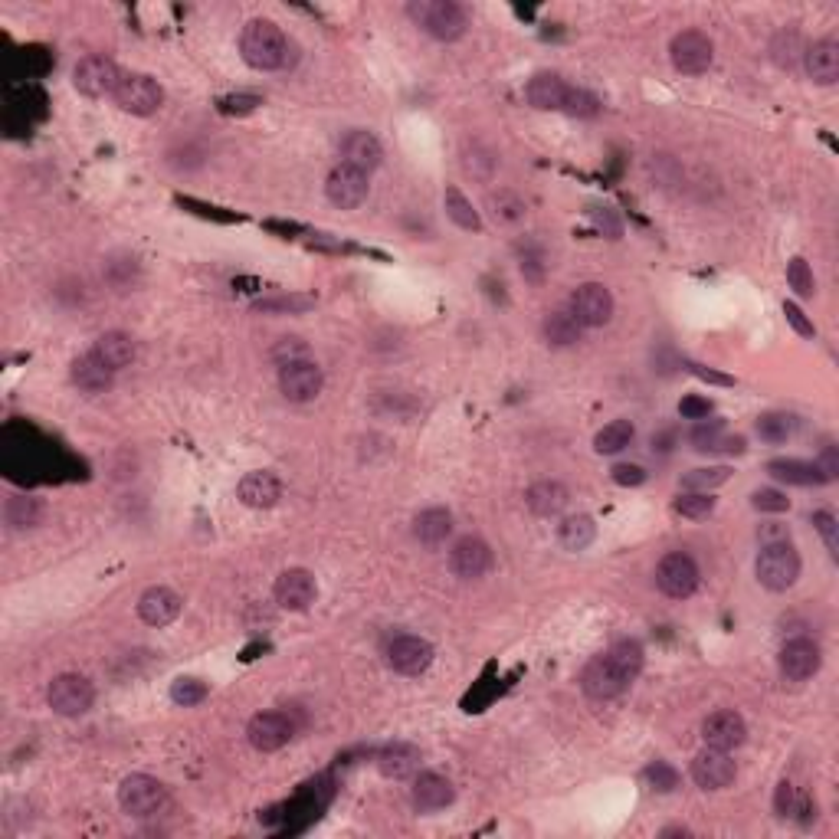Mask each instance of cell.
<instances>
[{"label":"cell","instance_id":"cell-32","mask_svg":"<svg viewBox=\"0 0 839 839\" xmlns=\"http://www.w3.org/2000/svg\"><path fill=\"white\" fill-rule=\"evenodd\" d=\"M377 767H381L384 777H394V781H400V777H410L420 767V751L413 748V744L394 741V744H387L381 754H377Z\"/></svg>","mask_w":839,"mask_h":839},{"label":"cell","instance_id":"cell-53","mask_svg":"<svg viewBox=\"0 0 839 839\" xmlns=\"http://www.w3.org/2000/svg\"><path fill=\"white\" fill-rule=\"evenodd\" d=\"M679 413L685 420H705L708 413H712V400H705L699 394H689V397L679 400Z\"/></svg>","mask_w":839,"mask_h":839},{"label":"cell","instance_id":"cell-11","mask_svg":"<svg viewBox=\"0 0 839 839\" xmlns=\"http://www.w3.org/2000/svg\"><path fill=\"white\" fill-rule=\"evenodd\" d=\"M581 689H584L587 699L610 702V699H617V695H623L626 689H630V679H626L623 672L610 663V656L604 653V656L590 659V663L584 666Z\"/></svg>","mask_w":839,"mask_h":839},{"label":"cell","instance_id":"cell-41","mask_svg":"<svg viewBox=\"0 0 839 839\" xmlns=\"http://www.w3.org/2000/svg\"><path fill=\"white\" fill-rule=\"evenodd\" d=\"M731 469L728 466H708V469H689L685 476L679 479V486L685 492H712L718 489L722 482H728Z\"/></svg>","mask_w":839,"mask_h":839},{"label":"cell","instance_id":"cell-20","mask_svg":"<svg viewBox=\"0 0 839 839\" xmlns=\"http://www.w3.org/2000/svg\"><path fill=\"white\" fill-rule=\"evenodd\" d=\"M292 722L282 712H259L250 718V728H246V738L256 751H279L282 744H289L292 738Z\"/></svg>","mask_w":839,"mask_h":839},{"label":"cell","instance_id":"cell-52","mask_svg":"<svg viewBox=\"0 0 839 839\" xmlns=\"http://www.w3.org/2000/svg\"><path fill=\"white\" fill-rule=\"evenodd\" d=\"M564 112H571V115H594L597 112V99L590 96V92H584V89H571V92H567Z\"/></svg>","mask_w":839,"mask_h":839},{"label":"cell","instance_id":"cell-3","mask_svg":"<svg viewBox=\"0 0 839 839\" xmlns=\"http://www.w3.org/2000/svg\"><path fill=\"white\" fill-rule=\"evenodd\" d=\"M754 574H758L761 587L784 594L797 584L800 577V554L790 541H774V545H761L758 561H754Z\"/></svg>","mask_w":839,"mask_h":839},{"label":"cell","instance_id":"cell-30","mask_svg":"<svg viewBox=\"0 0 839 839\" xmlns=\"http://www.w3.org/2000/svg\"><path fill=\"white\" fill-rule=\"evenodd\" d=\"M449 531H453V515L440 505L423 508V512L413 518V535H417L420 545H427V548L443 545V541L449 538Z\"/></svg>","mask_w":839,"mask_h":839},{"label":"cell","instance_id":"cell-61","mask_svg":"<svg viewBox=\"0 0 839 839\" xmlns=\"http://www.w3.org/2000/svg\"><path fill=\"white\" fill-rule=\"evenodd\" d=\"M594 220H597L600 230H607L610 236H620V223H617V217H613L607 207H604V210H594Z\"/></svg>","mask_w":839,"mask_h":839},{"label":"cell","instance_id":"cell-45","mask_svg":"<svg viewBox=\"0 0 839 839\" xmlns=\"http://www.w3.org/2000/svg\"><path fill=\"white\" fill-rule=\"evenodd\" d=\"M204 699H207V682H200V679H174V685H171V702L174 705L194 708Z\"/></svg>","mask_w":839,"mask_h":839},{"label":"cell","instance_id":"cell-55","mask_svg":"<svg viewBox=\"0 0 839 839\" xmlns=\"http://www.w3.org/2000/svg\"><path fill=\"white\" fill-rule=\"evenodd\" d=\"M315 305V299H302V295H282V299H269V302H259L256 309L259 312H292V309H309Z\"/></svg>","mask_w":839,"mask_h":839},{"label":"cell","instance_id":"cell-50","mask_svg":"<svg viewBox=\"0 0 839 839\" xmlns=\"http://www.w3.org/2000/svg\"><path fill=\"white\" fill-rule=\"evenodd\" d=\"M610 476H613L617 486L636 489V486H643V482H646V469L636 466V463H617V466L610 469Z\"/></svg>","mask_w":839,"mask_h":839},{"label":"cell","instance_id":"cell-14","mask_svg":"<svg viewBox=\"0 0 839 839\" xmlns=\"http://www.w3.org/2000/svg\"><path fill=\"white\" fill-rule=\"evenodd\" d=\"M325 194H328V200H332V204L341 207V210L361 207L364 200H368V174L341 161L338 168H332V174H328Z\"/></svg>","mask_w":839,"mask_h":839},{"label":"cell","instance_id":"cell-49","mask_svg":"<svg viewBox=\"0 0 839 839\" xmlns=\"http://www.w3.org/2000/svg\"><path fill=\"white\" fill-rule=\"evenodd\" d=\"M751 505L758 508V512H787L790 508V499L781 492V489H758L751 495Z\"/></svg>","mask_w":839,"mask_h":839},{"label":"cell","instance_id":"cell-9","mask_svg":"<svg viewBox=\"0 0 839 839\" xmlns=\"http://www.w3.org/2000/svg\"><path fill=\"white\" fill-rule=\"evenodd\" d=\"M118 82H122V73H118V66L109 56H86V59H79L73 69V86L86 99L115 96Z\"/></svg>","mask_w":839,"mask_h":839},{"label":"cell","instance_id":"cell-34","mask_svg":"<svg viewBox=\"0 0 839 839\" xmlns=\"http://www.w3.org/2000/svg\"><path fill=\"white\" fill-rule=\"evenodd\" d=\"M689 440L699 453H718V449H725V453H744L741 436H722V420L699 423V427L692 430Z\"/></svg>","mask_w":839,"mask_h":839},{"label":"cell","instance_id":"cell-40","mask_svg":"<svg viewBox=\"0 0 839 839\" xmlns=\"http://www.w3.org/2000/svg\"><path fill=\"white\" fill-rule=\"evenodd\" d=\"M797 433V420L790 413H764L758 417V436L764 443H787Z\"/></svg>","mask_w":839,"mask_h":839},{"label":"cell","instance_id":"cell-13","mask_svg":"<svg viewBox=\"0 0 839 839\" xmlns=\"http://www.w3.org/2000/svg\"><path fill=\"white\" fill-rule=\"evenodd\" d=\"M492 548L482 538H459L453 551H449V571H453L459 581H479L492 571Z\"/></svg>","mask_w":839,"mask_h":839},{"label":"cell","instance_id":"cell-56","mask_svg":"<svg viewBox=\"0 0 839 839\" xmlns=\"http://www.w3.org/2000/svg\"><path fill=\"white\" fill-rule=\"evenodd\" d=\"M794 800H797V790L790 781H781L777 784V797H774V810H777V817H790L794 813Z\"/></svg>","mask_w":839,"mask_h":839},{"label":"cell","instance_id":"cell-42","mask_svg":"<svg viewBox=\"0 0 839 839\" xmlns=\"http://www.w3.org/2000/svg\"><path fill=\"white\" fill-rule=\"evenodd\" d=\"M787 286L794 289L800 299H813V292H817V282H813V269L803 256H794L787 263Z\"/></svg>","mask_w":839,"mask_h":839},{"label":"cell","instance_id":"cell-59","mask_svg":"<svg viewBox=\"0 0 839 839\" xmlns=\"http://www.w3.org/2000/svg\"><path fill=\"white\" fill-rule=\"evenodd\" d=\"M820 472L826 476V482H833L839 476V453H836V446H826L823 449V456H820Z\"/></svg>","mask_w":839,"mask_h":839},{"label":"cell","instance_id":"cell-26","mask_svg":"<svg viewBox=\"0 0 839 839\" xmlns=\"http://www.w3.org/2000/svg\"><path fill=\"white\" fill-rule=\"evenodd\" d=\"M567 92H571V86H567V82H564L561 76H554V73H538L535 79L528 82L525 96H528V102L535 105V109H541V112H564Z\"/></svg>","mask_w":839,"mask_h":839},{"label":"cell","instance_id":"cell-39","mask_svg":"<svg viewBox=\"0 0 839 839\" xmlns=\"http://www.w3.org/2000/svg\"><path fill=\"white\" fill-rule=\"evenodd\" d=\"M4 515H7L10 528H33V525L40 522L43 508H40L37 499H33V495H14V499H7Z\"/></svg>","mask_w":839,"mask_h":839},{"label":"cell","instance_id":"cell-54","mask_svg":"<svg viewBox=\"0 0 839 839\" xmlns=\"http://www.w3.org/2000/svg\"><path fill=\"white\" fill-rule=\"evenodd\" d=\"M273 358H276V361H282V364H289V361H302V358H309V348H305L299 338H282L279 345L273 348Z\"/></svg>","mask_w":839,"mask_h":839},{"label":"cell","instance_id":"cell-17","mask_svg":"<svg viewBox=\"0 0 839 839\" xmlns=\"http://www.w3.org/2000/svg\"><path fill=\"white\" fill-rule=\"evenodd\" d=\"M748 738V725L738 712H715L702 722V741L705 748H718V751H735Z\"/></svg>","mask_w":839,"mask_h":839},{"label":"cell","instance_id":"cell-4","mask_svg":"<svg viewBox=\"0 0 839 839\" xmlns=\"http://www.w3.org/2000/svg\"><path fill=\"white\" fill-rule=\"evenodd\" d=\"M118 803L128 817H155V813L168 803V790L158 781V777L148 774H128L122 784H118Z\"/></svg>","mask_w":839,"mask_h":839},{"label":"cell","instance_id":"cell-29","mask_svg":"<svg viewBox=\"0 0 839 839\" xmlns=\"http://www.w3.org/2000/svg\"><path fill=\"white\" fill-rule=\"evenodd\" d=\"M767 472L777 482H787V486H823L826 476L820 472L817 463H807V459H771L767 463Z\"/></svg>","mask_w":839,"mask_h":839},{"label":"cell","instance_id":"cell-38","mask_svg":"<svg viewBox=\"0 0 839 839\" xmlns=\"http://www.w3.org/2000/svg\"><path fill=\"white\" fill-rule=\"evenodd\" d=\"M607 656H610V663L617 666L626 679H636L640 676V669H643V646L636 643V640H620V643H613L607 649Z\"/></svg>","mask_w":839,"mask_h":839},{"label":"cell","instance_id":"cell-6","mask_svg":"<svg viewBox=\"0 0 839 839\" xmlns=\"http://www.w3.org/2000/svg\"><path fill=\"white\" fill-rule=\"evenodd\" d=\"M699 581H702L699 564H695L685 551L666 554V558L659 561V567H656V587L663 590L666 597H672V600L692 597L695 590H699Z\"/></svg>","mask_w":839,"mask_h":839},{"label":"cell","instance_id":"cell-7","mask_svg":"<svg viewBox=\"0 0 839 839\" xmlns=\"http://www.w3.org/2000/svg\"><path fill=\"white\" fill-rule=\"evenodd\" d=\"M669 56H672V66H676L682 76H702V73H708V66H712V59H715V43L708 40L702 30H682L672 37Z\"/></svg>","mask_w":839,"mask_h":839},{"label":"cell","instance_id":"cell-1","mask_svg":"<svg viewBox=\"0 0 839 839\" xmlns=\"http://www.w3.org/2000/svg\"><path fill=\"white\" fill-rule=\"evenodd\" d=\"M240 50L243 59L259 73H273V69H282L289 59V43L286 33H282L273 20H250L243 27L240 37Z\"/></svg>","mask_w":839,"mask_h":839},{"label":"cell","instance_id":"cell-31","mask_svg":"<svg viewBox=\"0 0 839 839\" xmlns=\"http://www.w3.org/2000/svg\"><path fill=\"white\" fill-rule=\"evenodd\" d=\"M525 505L538 518H554V515L564 512L567 489L561 486V482H554V479H541V482H535V486L525 492Z\"/></svg>","mask_w":839,"mask_h":839},{"label":"cell","instance_id":"cell-28","mask_svg":"<svg viewBox=\"0 0 839 839\" xmlns=\"http://www.w3.org/2000/svg\"><path fill=\"white\" fill-rule=\"evenodd\" d=\"M69 374H73V384L86 394H105L112 387V371L105 368L92 351L79 354L73 361V368H69Z\"/></svg>","mask_w":839,"mask_h":839},{"label":"cell","instance_id":"cell-48","mask_svg":"<svg viewBox=\"0 0 839 839\" xmlns=\"http://www.w3.org/2000/svg\"><path fill=\"white\" fill-rule=\"evenodd\" d=\"M813 528L820 531V538H823L826 551H830V558H839V525H836L833 512H817V515H813Z\"/></svg>","mask_w":839,"mask_h":839},{"label":"cell","instance_id":"cell-8","mask_svg":"<svg viewBox=\"0 0 839 839\" xmlns=\"http://www.w3.org/2000/svg\"><path fill=\"white\" fill-rule=\"evenodd\" d=\"M115 102L122 112L145 118V115H155L164 105V89L158 86V79H151L145 73H132V76H122V82H118Z\"/></svg>","mask_w":839,"mask_h":839},{"label":"cell","instance_id":"cell-36","mask_svg":"<svg viewBox=\"0 0 839 839\" xmlns=\"http://www.w3.org/2000/svg\"><path fill=\"white\" fill-rule=\"evenodd\" d=\"M443 207H446L449 220H453L459 230H469V233L482 230V220L476 214V207H472V200L463 191H459V187H446V191H443Z\"/></svg>","mask_w":839,"mask_h":839},{"label":"cell","instance_id":"cell-21","mask_svg":"<svg viewBox=\"0 0 839 839\" xmlns=\"http://www.w3.org/2000/svg\"><path fill=\"white\" fill-rule=\"evenodd\" d=\"M181 610H184V600L171 587H148L138 597V617L148 626H168L181 617Z\"/></svg>","mask_w":839,"mask_h":839},{"label":"cell","instance_id":"cell-57","mask_svg":"<svg viewBox=\"0 0 839 839\" xmlns=\"http://www.w3.org/2000/svg\"><path fill=\"white\" fill-rule=\"evenodd\" d=\"M259 105L256 96H227V99H220V112H227V115H246V112H253Z\"/></svg>","mask_w":839,"mask_h":839},{"label":"cell","instance_id":"cell-46","mask_svg":"<svg viewBox=\"0 0 839 839\" xmlns=\"http://www.w3.org/2000/svg\"><path fill=\"white\" fill-rule=\"evenodd\" d=\"M771 53H774V63H777V66H784V69H794V63H797V59L803 56L800 37H797L794 30H790V33H781V37L774 40Z\"/></svg>","mask_w":839,"mask_h":839},{"label":"cell","instance_id":"cell-10","mask_svg":"<svg viewBox=\"0 0 839 839\" xmlns=\"http://www.w3.org/2000/svg\"><path fill=\"white\" fill-rule=\"evenodd\" d=\"M325 387V374L315 361L302 358V361H289L279 368V391L292 404H309Z\"/></svg>","mask_w":839,"mask_h":839},{"label":"cell","instance_id":"cell-58","mask_svg":"<svg viewBox=\"0 0 839 839\" xmlns=\"http://www.w3.org/2000/svg\"><path fill=\"white\" fill-rule=\"evenodd\" d=\"M689 371L695 374V377H702V381H708V384H722V387H731L735 384V377H728V374H718V371H712V368H705V364H689Z\"/></svg>","mask_w":839,"mask_h":839},{"label":"cell","instance_id":"cell-16","mask_svg":"<svg viewBox=\"0 0 839 839\" xmlns=\"http://www.w3.org/2000/svg\"><path fill=\"white\" fill-rule=\"evenodd\" d=\"M387 663L400 676H420L433 663V646L427 640H420V636H397L387 646Z\"/></svg>","mask_w":839,"mask_h":839},{"label":"cell","instance_id":"cell-35","mask_svg":"<svg viewBox=\"0 0 839 839\" xmlns=\"http://www.w3.org/2000/svg\"><path fill=\"white\" fill-rule=\"evenodd\" d=\"M597 538V525L590 515H567L558 525V545L564 551H584L594 545Z\"/></svg>","mask_w":839,"mask_h":839},{"label":"cell","instance_id":"cell-60","mask_svg":"<svg viewBox=\"0 0 839 839\" xmlns=\"http://www.w3.org/2000/svg\"><path fill=\"white\" fill-rule=\"evenodd\" d=\"M758 538H761V545H774V541H790V531L784 528V525H764L761 531H758Z\"/></svg>","mask_w":839,"mask_h":839},{"label":"cell","instance_id":"cell-37","mask_svg":"<svg viewBox=\"0 0 839 839\" xmlns=\"http://www.w3.org/2000/svg\"><path fill=\"white\" fill-rule=\"evenodd\" d=\"M633 423L630 420H610L604 430H600L594 436V449L600 456H613V453H620V449H626L633 443Z\"/></svg>","mask_w":839,"mask_h":839},{"label":"cell","instance_id":"cell-2","mask_svg":"<svg viewBox=\"0 0 839 839\" xmlns=\"http://www.w3.org/2000/svg\"><path fill=\"white\" fill-rule=\"evenodd\" d=\"M407 14L423 33H430V37L440 43L459 40L469 27L466 10L453 4V0H413L407 7Z\"/></svg>","mask_w":839,"mask_h":839},{"label":"cell","instance_id":"cell-44","mask_svg":"<svg viewBox=\"0 0 839 839\" xmlns=\"http://www.w3.org/2000/svg\"><path fill=\"white\" fill-rule=\"evenodd\" d=\"M672 508H676L682 518H708L715 512V499L708 492H685L672 502Z\"/></svg>","mask_w":839,"mask_h":839},{"label":"cell","instance_id":"cell-47","mask_svg":"<svg viewBox=\"0 0 839 839\" xmlns=\"http://www.w3.org/2000/svg\"><path fill=\"white\" fill-rule=\"evenodd\" d=\"M643 777L649 781V787L659 790V794H669V790H676V784H679V774L672 771L669 764H663V761L649 764L646 771H643Z\"/></svg>","mask_w":839,"mask_h":839},{"label":"cell","instance_id":"cell-22","mask_svg":"<svg viewBox=\"0 0 839 839\" xmlns=\"http://www.w3.org/2000/svg\"><path fill=\"white\" fill-rule=\"evenodd\" d=\"M341 158L351 168H358L364 174H371L374 168H381V158H384V148L381 141H377L371 132H364V128H354L345 138H341Z\"/></svg>","mask_w":839,"mask_h":839},{"label":"cell","instance_id":"cell-15","mask_svg":"<svg viewBox=\"0 0 839 839\" xmlns=\"http://www.w3.org/2000/svg\"><path fill=\"white\" fill-rule=\"evenodd\" d=\"M315 594H318V584L305 567H289V571H282L273 587L276 604L282 610H295V613L309 610L315 604Z\"/></svg>","mask_w":839,"mask_h":839},{"label":"cell","instance_id":"cell-25","mask_svg":"<svg viewBox=\"0 0 839 839\" xmlns=\"http://www.w3.org/2000/svg\"><path fill=\"white\" fill-rule=\"evenodd\" d=\"M236 495H240V502L250 508H273L282 495V486L273 472L259 469V472H246L240 479V486H236Z\"/></svg>","mask_w":839,"mask_h":839},{"label":"cell","instance_id":"cell-23","mask_svg":"<svg viewBox=\"0 0 839 839\" xmlns=\"http://www.w3.org/2000/svg\"><path fill=\"white\" fill-rule=\"evenodd\" d=\"M803 69L817 86H833L839 79V43L833 37L817 40L803 50Z\"/></svg>","mask_w":839,"mask_h":839},{"label":"cell","instance_id":"cell-18","mask_svg":"<svg viewBox=\"0 0 839 839\" xmlns=\"http://www.w3.org/2000/svg\"><path fill=\"white\" fill-rule=\"evenodd\" d=\"M692 781L702 790H722L735 781V761H731L728 751L718 748H705L695 754L692 761Z\"/></svg>","mask_w":839,"mask_h":839},{"label":"cell","instance_id":"cell-24","mask_svg":"<svg viewBox=\"0 0 839 839\" xmlns=\"http://www.w3.org/2000/svg\"><path fill=\"white\" fill-rule=\"evenodd\" d=\"M453 797H456V790H453V784H449L443 774L423 771L417 781H413V807H417L420 813L443 810V807L453 803Z\"/></svg>","mask_w":839,"mask_h":839},{"label":"cell","instance_id":"cell-27","mask_svg":"<svg viewBox=\"0 0 839 839\" xmlns=\"http://www.w3.org/2000/svg\"><path fill=\"white\" fill-rule=\"evenodd\" d=\"M92 354H96L105 368L115 374V371H122V368H128V364L135 361V341H132V335H125V332H105V335L96 338Z\"/></svg>","mask_w":839,"mask_h":839},{"label":"cell","instance_id":"cell-19","mask_svg":"<svg viewBox=\"0 0 839 839\" xmlns=\"http://www.w3.org/2000/svg\"><path fill=\"white\" fill-rule=\"evenodd\" d=\"M820 646L813 640H790L781 649V676L787 682H807L820 672Z\"/></svg>","mask_w":839,"mask_h":839},{"label":"cell","instance_id":"cell-12","mask_svg":"<svg viewBox=\"0 0 839 839\" xmlns=\"http://www.w3.org/2000/svg\"><path fill=\"white\" fill-rule=\"evenodd\" d=\"M571 315L584 328H600L613 318V295L604 282H584L571 295Z\"/></svg>","mask_w":839,"mask_h":839},{"label":"cell","instance_id":"cell-5","mask_svg":"<svg viewBox=\"0 0 839 839\" xmlns=\"http://www.w3.org/2000/svg\"><path fill=\"white\" fill-rule=\"evenodd\" d=\"M46 702L56 715L63 718H76V715H86L92 702H96V689H92V682L86 676H79V672H63V676H56L50 682V689H46Z\"/></svg>","mask_w":839,"mask_h":839},{"label":"cell","instance_id":"cell-51","mask_svg":"<svg viewBox=\"0 0 839 839\" xmlns=\"http://www.w3.org/2000/svg\"><path fill=\"white\" fill-rule=\"evenodd\" d=\"M784 315H787L790 328H794V332H797L800 338H813V335H817V328H813V322L807 318V312H803L797 302H784Z\"/></svg>","mask_w":839,"mask_h":839},{"label":"cell","instance_id":"cell-33","mask_svg":"<svg viewBox=\"0 0 839 839\" xmlns=\"http://www.w3.org/2000/svg\"><path fill=\"white\" fill-rule=\"evenodd\" d=\"M541 332H545V341L554 348H571L581 341L584 325L577 322L571 315V309H554L545 315V325H541Z\"/></svg>","mask_w":839,"mask_h":839},{"label":"cell","instance_id":"cell-43","mask_svg":"<svg viewBox=\"0 0 839 839\" xmlns=\"http://www.w3.org/2000/svg\"><path fill=\"white\" fill-rule=\"evenodd\" d=\"M489 204H492V214L495 220H502V223H518L525 217V200L512 194V191H499V194H492L489 197Z\"/></svg>","mask_w":839,"mask_h":839}]
</instances>
